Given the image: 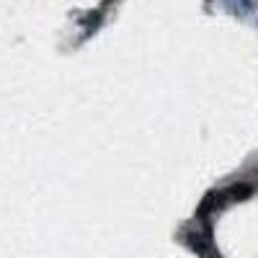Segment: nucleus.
<instances>
[{
	"instance_id": "nucleus-1",
	"label": "nucleus",
	"mask_w": 258,
	"mask_h": 258,
	"mask_svg": "<svg viewBox=\"0 0 258 258\" xmlns=\"http://www.w3.org/2000/svg\"><path fill=\"white\" fill-rule=\"evenodd\" d=\"M253 194V186H248V183H235L232 188H230V199H248Z\"/></svg>"
}]
</instances>
